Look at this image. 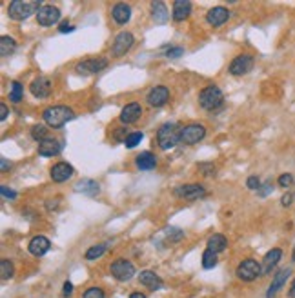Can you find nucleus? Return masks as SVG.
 Returning <instances> with one entry per match:
<instances>
[{
	"label": "nucleus",
	"mask_w": 295,
	"mask_h": 298,
	"mask_svg": "<svg viewBox=\"0 0 295 298\" xmlns=\"http://www.w3.org/2000/svg\"><path fill=\"white\" fill-rule=\"evenodd\" d=\"M42 118H44L46 126H50L53 130H59L66 122H70V120L75 118V113H73V110L68 108V106H51V108L44 110Z\"/></svg>",
	"instance_id": "nucleus-1"
},
{
	"label": "nucleus",
	"mask_w": 295,
	"mask_h": 298,
	"mask_svg": "<svg viewBox=\"0 0 295 298\" xmlns=\"http://www.w3.org/2000/svg\"><path fill=\"white\" fill-rule=\"evenodd\" d=\"M180 131H182V128L179 124H175V122H168V124L160 126L159 131H157V144H159V148L168 151V149L180 144Z\"/></svg>",
	"instance_id": "nucleus-2"
},
{
	"label": "nucleus",
	"mask_w": 295,
	"mask_h": 298,
	"mask_svg": "<svg viewBox=\"0 0 295 298\" xmlns=\"http://www.w3.org/2000/svg\"><path fill=\"white\" fill-rule=\"evenodd\" d=\"M42 8L39 0H13L8 8V15L11 20H26L30 18L33 13H39V10Z\"/></svg>",
	"instance_id": "nucleus-3"
},
{
	"label": "nucleus",
	"mask_w": 295,
	"mask_h": 298,
	"mask_svg": "<svg viewBox=\"0 0 295 298\" xmlns=\"http://www.w3.org/2000/svg\"><path fill=\"white\" fill-rule=\"evenodd\" d=\"M222 102H224V94H222L219 86H206L199 93V106L206 111L219 110Z\"/></svg>",
	"instance_id": "nucleus-4"
},
{
	"label": "nucleus",
	"mask_w": 295,
	"mask_h": 298,
	"mask_svg": "<svg viewBox=\"0 0 295 298\" xmlns=\"http://www.w3.org/2000/svg\"><path fill=\"white\" fill-rule=\"evenodd\" d=\"M237 276H239L242 282H253L257 276L262 274V268H260V264L253 258H246L237 266Z\"/></svg>",
	"instance_id": "nucleus-5"
},
{
	"label": "nucleus",
	"mask_w": 295,
	"mask_h": 298,
	"mask_svg": "<svg viewBox=\"0 0 295 298\" xmlns=\"http://www.w3.org/2000/svg\"><path fill=\"white\" fill-rule=\"evenodd\" d=\"M113 278H117L119 282H128L135 276V266L126 258H117L115 262L111 264L110 268Z\"/></svg>",
	"instance_id": "nucleus-6"
},
{
	"label": "nucleus",
	"mask_w": 295,
	"mask_h": 298,
	"mask_svg": "<svg viewBox=\"0 0 295 298\" xmlns=\"http://www.w3.org/2000/svg\"><path fill=\"white\" fill-rule=\"evenodd\" d=\"M206 136V128L202 124H190L180 131V144L193 146Z\"/></svg>",
	"instance_id": "nucleus-7"
},
{
	"label": "nucleus",
	"mask_w": 295,
	"mask_h": 298,
	"mask_svg": "<svg viewBox=\"0 0 295 298\" xmlns=\"http://www.w3.org/2000/svg\"><path fill=\"white\" fill-rule=\"evenodd\" d=\"M133 42H135V38H133V35H131L130 31H122V33H119V35L115 36L113 48H111V53H113V56L126 55V53H128V51L133 48Z\"/></svg>",
	"instance_id": "nucleus-8"
},
{
	"label": "nucleus",
	"mask_w": 295,
	"mask_h": 298,
	"mask_svg": "<svg viewBox=\"0 0 295 298\" xmlns=\"http://www.w3.org/2000/svg\"><path fill=\"white\" fill-rule=\"evenodd\" d=\"M253 70V56L251 55H239L231 60L230 64V73L235 76H242V74L250 73Z\"/></svg>",
	"instance_id": "nucleus-9"
},
{
	"label": "nucleus",
	"mask_w": 295,
	"mask_h": 298,
	"mask_svg": "<svg viewBox=\"0 0 295 298\" xmlns=\"http://www.w3.org/2000/svg\"><path fill=\"white\" fill-rule=\"evenodd\" d=\"M173 193H175V196H179V198L197 200V198H202V196H204L206 189L200 184H186V186H179V188H175Z\"/></svg>",
	"instance_id": "nucleus-10"
},
{
	"label": "nucleus",
	"mask_w": 295,
	"mask_h": 298,
	"mask_svg": "<svg viewBox=\"0 0 295 298\" xmlns=\"http://www.w3.org/2000/svg\"><path fill=\"white\" fill-rule=\"evenodd\" d=\"M60 20V10L55 6H42L37 13V22L40 26H53Z\"/></svg>",
	"instance_id": "nucleus-11"
},
{
	"label": "nucleus",
	"mask_w": 295,
	"mask_h": 298,
	"mask_svg": "<svg viewBox=\"0 0 295 298\" xmlns=\"http://www.w3.org/2000/svg\"><path fill=\"white\" fill-rule=\"evenodd\" d=\"M106 68H108V60L106 58H88L84 62L77 64L75 70L80 74H95L99 71L106 70Z\"/></svg>",
	"instance_id": "nucleus-12"
},
{
	"label": "nucleus",
	"mask_w": 295,
	"mask_h": 298,
	"mask_svg": "<svg viewBox=\"0 0 295 298\" xmlns=\"http://www.w3.org/2000/svg\"><path fill=\"white\" fill-rule=\"evenodd\" d=\"M146 100H148V104H150L151 108H162V106L170 100V90H168L166 86H155V88L148 93Z\"/></svg>",
	"instance_id": "nucleus-13"
},
{
	"label": "nucleus",
	"mask_w": 295,
	"mask_h": 298,
	"mask_svg": "<svg viewBox=\"0 0 295 298\" xmlns=\"http://www.w3.org/2000/svg\"><path fill=\"white\" fill-rule=\"evenodd\" d=\"M51 80L46 78V76H39V78H35L33 82H31L30 86V91L33 96H37V98H48L51 94Z\"/></svg>",
	"instance_id": "nucleus-14"
},
{
	"label": "nucleus",
	"mask_w": 295,
	"mask_h": 298,
	"mask_svg": "<svg viewBox=\"0 0 295 298\" xmlns=\"http://www.w3.org/2000/svg\"><path fill=\"white\" fill-rule=\"evenodd\" d=\"M73 173H75V169L71 168L68 162H59V164L53 166L50 171L51 178H53V182H57V184H62L66 180H70L71 176H73Z\"/></svg>",
	"instance_id": "nucleus-15"
},
{
	"label": "nucleus",
	"mask_w": 295,
	"mask_h": 298,
	"mask_svg": "<svg viewBox=\"0 0 295 298\" xmlns=\"http://www.w3.org/2000/svg\"><path fill=\"white\" fill-rule=\"evenodd\" d=\"M140 114H142V108H140V104H137V102H131V104L124 106L122 108V111H120L119 118L122 124H135L137 120L140 118Z\"/></svg>",
	"instance_id": "nucleus-16"
},
{
	"label": "nucleus",
	"mask_w": 295,
	"mask_h": 298,
	"mask_svg": "<svg viewBox=\"0 0 295 298\" xmlns=\"http://www.w3.org/2000/svg\"><path fill=\"white\" fill-rule=\"evenodd\" d=\"M290 274H291L290 268H284V269H280V271H277L270 284V289H268V293H266V298H275V294L282 289V286L286 284V280H288Z\"/></svg>",
	"instance_id": "nucleus-17"
},
{
	"label": "nucleus",
	"mask_w": 295,
	"mask_h": 298,
	"mask_svg": "<svg viewBox=\"0 0 295 298\" xmlns=\"http://www.w3.org/2000/svg\"><path fill=\"white\" fill-rule=\"evenodd\" d=\"M230 18V11L222 8V6H217L213 10L208 11V15H206V20H208V24L213 26V28H219V26L226 24Z\"/></svg>",
	"instance_id": "nucleus-18"
},
{
	"label": "nucleus",
	"mask_w": 295,
	"mask_h": 298,
	"mask_svg": "<svg viewBox=\"0 0 295 298\" xmlns=\"http://www.w3.org/2000/svg\"><path fill=\"white\" fill-rule=\"evenodd\" d=\"M139 282L140 286H144V288L151 289V291H159V289H162V286H164L162 278H160L157 273H153V271H140Z\"/></svg>",
	"instance_id": "nucleus-19"
},
{
	"label": "nucleus",
	"mask_w": 295,
	"mask_h": 298,
	"mask_svg": "<svg viewBox=\"0 0 295 298\" xmlns=\"http://www.w3.org/2000/svg\"><path fill=\"white\" fill-rule=\"evenodd\" d=\"M50 248H51V242L46 238V236H42V234L33 236L30 246H28V249H30V253L33 254V256H44V254L50 251Z\"/></svg>",
	"instance_id": "nucleus-20"
},
{
	"label": "nucleus",
	"mask_w": 295,
	"mask_h": 298,
	"mask_svg": "<svg viewBox=\"0 0 295 298\" xmlns=\"http://www.w3.org/2000/svg\"><path fill=\"white\" fill-rule=\"evenodd\" d=\"M62 151V142L55 138H46L44 142L39 144V154L40 156H57Z\"/></svg>",
	"instance_id": "nucleus-21"
},
{
	"label": "nucleus",
	"mask_w": 295,
	"mask_h": 298,
	"mask_svg": "<svg viewBox=\"0 0 295 298\" xmlns=\"http://www.w3.org/2000/svg\"><path fill=\"white\" fill-rule=\"evenodd\" d=\"M280 256H282V251H280L279 248L275 249H270L268 253H266V256L262 258V264H260V268H262V274H268L271 273L273 269H275V266L279 264Z\"/></svg>",
	"instance_id": "nucleus-22"
},
{
	"label": "nucleus",
	"mask_w": 295,
	"mask_h": 298,
	"mask_svg": "<svg viewBox=\"0 0 295 298\" xmlns=\"http://www.w3.org/2000/svg\"><path fill=\"white\" fill-rule=\"evenodd\" d=\"M111 16L115 20L119 26H124L130 22L131 18V8L124 2H119V4L113 6V10H111Z\"/></svg>",
	"instance_id": "nucleus-23"
},
{
	"label": "nucleus",
	"mask_w": 295,
	"mask_h": 298,
	"mask_svg": "<svg viewBox=\"0 0 295 298\" xmlns=\"http://www.w3.org/2000/svg\"><path fill=\"white\" fill-rule=\"evenodd\" d=\"M190 13H191L190 0H175V2H173V13H171V16H173L175 22H182V20H186L188 16H190Z\"/></svg>",
	"instance_id": "nucleus-24"
},
{
	"label": "nucleus",
	"mask_w": 295,
	"mask_h": 298,
	"mask_svg": "<svg viewBox=\"0 0 295 298\" xmlns=\"http://www.w3.org/2000/svg\"><path fill=\"white\" fill-rule=\"evenodd\" d=\"M151 16L155 20V24H166L170 18L168 8L164 2H151Z\"/></svg>",
	"instance_id": "nucleus-25"
},
{
	"label": "nucleus",
	"mask_w": 295,
	"mask_h": 298,
	"mask_svg": "<svg viewBox=\"0 0 295 298\" xmlns=\"http://www.w3.org/2000/svg\"><path fill=\"white\" fill-rule=\"evenodd\" d=\"M75 191H77V193L88 194V196H95V194H99L100 188H99V184H97L95 180L82 178V180H79V182H77Z\"/></svg>",
	"instance_id": "nucleus-26"
},
{
	"label": "nucleus",
	"mask_w": 295,
	"mask_h": 298,
	"mask_svg": "<svg viewBox=\"0 0 295 298\" xmlns=\"http://www.w3.org/2000/svg\"><path fill=\"white\" fill-rule=\"evenodd\" d=\"M135 164L140 171H150V169H155L157 166V158L155 154L150 153V151H144V153H140L139 156L135 158Z\"/></svg>",
	"instance_id": "nucleus-27"
},
{
	"label": "nucleus",
	"mask_w": 295,
	"mask_h": 298,
	"mask_svg": "<svg viewBox=\"0 0 295 298\" xmlns=\"http://www.w3.org/2000/svg\"><path fill=\"white\" fill-rule=\"evenodd\" d=\"M226 248H228V238H226L224 234L215 233L213 236H210V240H208V249H211V251L217 254L226 251Z\"/></svg>",
	"instance_id": "nucleus-28"
},
{
	"label": "nucleus",
	"mask_w": 295,
	"mask_h": 298,
	"mask_svg": "<svg viewBox=\"0 0 295 298\" xmlns=\"http://www.w3.org/2000/svg\"><path fill=\"white\" fill-rule=\"evenodd\" d=\"M15 50H17L15 38H11V36H6V35L0 38V55H2V56H10Z\"/></svg>",
	"instance_id": "nucleus-29"
},
{
	"label": "nucleus",
	"mask_w": 295,
	"mask_h": 298,
	"mask_svg": "<svg viewBox=\"0 0 295 298\" xmlns=\"http://www.w3.org/2000/svg\"><path fill=\"white\" fill-rule=\"evenodd\" d=\"M22 94H24V86L20 84L19 80H13L10 88V100L13 104H19L20 100H22Z\"/></svg>",
	"instance_id": "nucleus-30"
},
{
	"label": "nucleus",
	"mask_w": 295,
	"mask_h": 298,
	"mask_svg": "<svg viewBox=\"0 0 295 298\" xmlns=\"http://www.w3.org/2000/svg\"><path fill=\"white\" fill-rule=\"evenodd\" d=\"M106 244H97V246H91L88 251H86V260H97V258H100L102 254L106 253Z\"/></svg>",
	"instance_id": "nucleus-31"
},
{
	"label": "nucleus",
	"mask_w": 295,
	"mask_h": 298,
	"mask_svg": "<svg viewBox=\"0 0 295 298\" xmlns=\"http://www.w3.org/2000/svg\"><path fill=\"white\" fill-rule=\"evenodd\" d=\"M217 266V253H213L211 249H206L202 253V268L204 269H213Z\"/></svg>",
	"instance_id": "nucleus-32"
},
{
	"label": "nucleus",
	"mask_w": 295,
	"mask_h": 298,
	"mask_svg": "<svg viewBox=\"0 0 295 298\" xmlns=\"http://www.w3.org/2000/svg\"><path fill=\"white\" fill-rule=\"evenodd\" d=\"M0 274H2V280H10L13 276V264L8 258L0 260Z\"/></svg>",
	"instance_id": "nucleus-33"
},
{
	"label": "nucleus",
	"mask_w": 295,
	"mask_h": 298,
	"mask_svg": "<svg viewBox=\"0 0 295 298\" xmlns=\"http://www.w3.org/2000/svg\"><path fill=\"white\" fill-rule=\"evenodd\" d=\"M142 138H144V134L140 133V131H135V133H130V136L126 138V142H124V146L128 149H133V148H137V146L142 142Z\"/></svg>",
	"instance_id": "nucleus-34"
},
{
	"label": "nucleus",
	"mask_w": 295,
	"mask_h": 298,
	"mask_svg": "<svg viewBox=\"0 0 295 298\" xmlns=\"http://www.w3.org/2000/svg\"><path fill=\"white\" fill-rule=\"evenodd\" d=\"M31 136H33V140H37V142H44L46 138H48V130H46V126H35L33 130H31Z\"/></svg>",
	"instance_id": "nucleus-35"
},
{
	"label": "nucleus",
	"mask_w": 295,
	"mask_h": 298,
	"mask_svg": "<svg viewBox=\"0 0 295 298\" xmlns=\"http://www.w3.org/2000/svg\"><path fill=\"white\" fill-rule=\"evenodd\" d=\"M82 298H106V294L100 288H88L82 294Z\"/></svg>",
	"instance_id": "nucleus-36"
},
{
	"label": "nucleus",
	"mask_w": 295,
	"mask_h": 298,
	"mask_svg": "<svg viewBox=\"0 0 295 298\" xmlns=\"http://www.w3.org/2000/svg\"><path fill=\"white\" fill-rule=\"evenodd\" d=\"M277 182H279L280 188H290V186L293 184V176H291L290 173H284V174H280Z\"/></svg>",
	"instance_id": "nucleus-37"
},
{
	"label": "nucleus",
	"mask_w": 295,
	"mask_h": 298,
	"mask_svg": "<svg viewBox=\"0 0 295 298\" xmlns=\"http://www.w3.org/2000/svg\"><path fill=\"white\" fill-rule=\"evenodd\" d=\"M128 136H130V133L126 131V128H117L115 133H113V138H115L117 142H126Z\"/></svg>",
	"instance_id": "nucleus-38"
},
{
	"label": "nucleus",
	"mask_w": 295,
	"mask_h": 298,
	"mask_svg": "<svg viewBox=\"0 0 295 298\" xmlns=\"http://www.w3.org/2000/svg\"><path fill=\"white\" fill-rule=\"evenodd\" d=\"M0 193H2V196H4V198H10V200L17 198V193L13 191V189L8 188V186H0Z\"/></svg>",
	"instance_id": "nucleus-39"
},
{
	"label": "nucleus",
	"mask_w": 295,
	"mask_h": 298,
	"mask_svg": "<svg viewBox=\"0 0 295 298\" xmlns=\"http://www.w3.org/2000/svg\"><path fill=\"white\" fill-rule=\"evenodd\" d=\"M246 186H248V189H251V191H259L260 180L257 178V176H250V178L246 180Z\"/></svg>",
	"instance_id": "nucleus-40"
},
{
	"label": "nucleus",
	"mask_w": 295,
	"mask_h": 298,
	"mask_svg": "<svg viewBox=\"0 0 295 298\" xmlns=\"http://www.w3.org/2000/svg\"><path fill=\"white\" fill-rule=\"evenodd\" d=\"M182 53H184L182 48H170V50L166 51V56L168 58H179V56H182Z\"/></svg>",
	"instance_id": "nucleus-41"
},
{
	"label": "nucleus",
	"mask_w": 295,
	"mask_h": 298,
	"mask_svg": "<svg viewBox=\"0 0 295 298\" xmlns=\"http://www.w3.org/2000/svg\"><path fill=\"white\" fill-rule=\"evenodd\" d=\"M199 169L202 174H215V166L213 164H199Z\"/></svg>",
	"instance_id": "nucleus-42"
},
{
	"label": "nucleus",
	"mask_w": 295,
	"mask_h": 298,
	"mask_svg": "<svg viewBox=\"0 0 295 298\" xmlns=\"http://www.w3.org/2000/svg\"><path fill=\"white\" fill-rule=\"evenodd\" d=\"M62 294H64V296H71V294H73V284L64 282V286H62Z\"/></svg>",
	"instance_id": "nucleus-43"
},
{
	"label": "nucleus",
	"mask_w": 295,
	"mask_h": 298,
	"mask_svg": "<svg viewBox=\"0 0 295 298\" xmlns=\"http://www.w3.org/2000/svg\"><path fill=\"white\" fill-rule=\"evenodd\" d=\"M73 30H75V28H73L70 22H62V24H60V28H59L60 33H71Z\"/></svg>",
	"instance_id": "nucleus-44"
},
{
	"label": "nucleus",
	"mask_w": 295,
	"mask_h": 298,
	"mask_svg": "<svg viewBox=\"0 0 295 298\" xmlns=\"http://www.w3.org/2000/svg\"><path fill=\"white\" fill-rule=\"evenodd\" d=\"M8 114H10V111H8V106H6V104H0V120L4 122V120L8 118Z\"/></svg>",
	"instance_id": "nucleus-45"
},
{
	"label": "nucleus",
	"mask_w": 295,
	"mask_h": 298,
	"mask_svg": "<svg viewBox=\"0 0 295 298\" xmlns=\"http://www.w3.org/2000/svg\"><path fill=\"white\" fill-rule=\"evenodd\" d=\"M291 198H293V196H291L290 193H286L284 196H282V198H280V204L284 206V208H288V206L291 204Z\"/></svg>",
	"instance_id": "nucleus-46"
},
{
	"label": "nucleus",
	"mask_w": 295,
	"mask_h": 298,
	"mask_svg": "<svg viewBox=\"0 0 295 298\" xmlns=\"http://www.w3.org/2000/svg\"><path fill=\"white\" fill-rule=\"evenodd\" d=\"M59 200H60V198L48 200V204H46V208H48V211H51V209H57V208H59Z\"/></svg>",
	"instance_id": "nucleus-47"
},
{
	"label": "nucleus",
	"mask_w": 295,
	"mask_h": 298,
	"mask_svg": "<svg viewBox=\"0 0 295 298\" xmlns=\"http://www.w3.org/2000/svg\"><path fill=\"white\" fill-rule=\"evenodd\" d=\"M262 188H264V189H259V194H260V196H264V194L270 193V191H271V182H268V184H264V186H262Z\"/></svg>",
	"instance_id": "nucleus-48"
},
{
	"label": "nucleus",
	"mask_w": 295,
	"mask_h": 298,
	"mask_svg": "<svg viewBox=\"0 0 295 298\" xmlns=\"http://www.w3.org/2000/svg\"><path fill=\"white\" fill-rule=\"evenodd\" d=\"M0 164H2V173L11 168V164H8V160H6V158H0Z\"/></svg>",
	"instance_id": "nucleus-49"
},
{
	"label": "nucleus",
	"mask_w": 295,
	"mask_h": 298,
	"mask_svg": "<svg viewBox=\"0 0 295 298\" xmlns=\"http://www.w3.org/2000/svg\"><path fill=\"white\" fill-rule=\"evenodd\" d=\"M288 296L290 298H295V280L291 282V286H290V291H288Z\"/></svg>",
	"instance_id": "nucleus-50"
},
{
	"label": "nucleus",
	"mask_w": 295,
	"mask_h": 298,
	"mask_svg": "<svg viewBox=\"0 0 295 298\" xmlns=\"http://www.w3.org/2000/svg\"><path fill=\"white\" fill-rule=\"evenodd\" d=\"M130 298H146V294L144 293H131Z\"/></svg>",
	"instance_id": "nucleus-51"
},
{
	"label": "nucleus",
	"mask_w": 295,
	"mask_h": 298,
	"mask_svg": "<svg viewBox=\"0 0 295 298\" xmlns=\"http://www.w3.org/2000/svg\"><path fill=\"white\" fill-rule=\"evenodd\" d=\"M291 260L295 262V248H293V254H291Z\"/></svg>",
	"instance_id": "nucleus-52"
}]
</instances>
